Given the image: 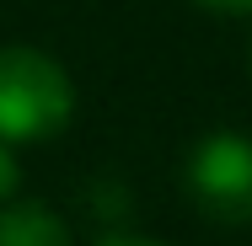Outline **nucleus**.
Here are the masks:
<instances>
[{
    "label": "nucleus",
    "instance_id": "f257e3e1",
    "mask_svg": "<svg viewBox=\"0 0 252 246\" xmlns=\"http://www.w3.org/2000/svg\"><path fill=\"white\" fill-rule=\"evenodd\" d=\"M75 112L64 64L38 49H0V139H49Z\"/></svg>",
    "mask_w": 252,
    "mask_h": 246
},
{
    "label": "nucleus",
    "instance_id": "423d86ee",
    "mask_svg": "<svg viewBox=\"0 0 252 246\" xmlns=\"http://www.w3.org/2000/svg\"><path fill=\"white\" fill-rule=\"evenodd\" d=\"M102 246H161V241H140V236H113V241H102Z\"/></svg>",
    "mask_w": 252,
    "mask_h": 246
},
{
    "label": "nucleus",
    "instance_id": "f03ea898",
    "mask_svg": "<svg viewBox=\"0 0 252 246\" xmlns=\"http://www.w3.org/2000/svg\"><path fill=\"white\" fill-rule=\"evenodd\" d=\"M188 193L209 219L220 225H252V139L236 129H220V134H204L188 166Z\"/></svg>",
    "mask_w": 252,
    "mask_h": 246
},
{
    "label": "nucleus",
    "instance_id": "39448f33",
    "mask_svg": "<svg viewBox=\"0 0 252 246\" xmlns=\"http://www.w3.org/2000/svg\"><path fill=\"white\" fill-rule=\"evenodd\" d=\"M199 5H209V11H225V16H242V11H252V0H199Z\"/></svg>",
    "mask_w": 252,
    "mask_h": 246
},
{
    "label": "nucleus",
    "instance_id": "20e7f679",
    "mask_svg": "<svg viewBox=\"0 0 252 246\" xmlns=\"http://www.w3.org/2000/svg\"><path fill=\"white\" fill-rule=\"evenodd\" d=\"M16 193V155L5 150V139H0V203Z\"/></svg>",
    "mask_w": 252,
    "mask_h": 246
},
{
    "label": "nucleus",
    "instance_id": "7ed1b4c3",
    "mask_svg": "<svg viewBox=\"0 0 252 246\" xmlns=\"http://www.w3.org/2000/svg\"><path fill=\"white\" fill-rule=\"evenodd\" d=\"M0 246H70V225L43 203H5L0 209Z\"/></svg>",
    "mask_w": 252,
    "mask_h": 246
}]
</instances>
